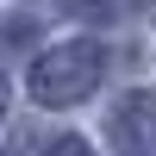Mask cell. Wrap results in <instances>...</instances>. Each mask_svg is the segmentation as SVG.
<instances>
[{"mask_svg": "<svg viewBox=\"0 0 156 156\" xmlns=\"http://www.w3.org/2000/svg\"><path fill=\"white\" fill-rule=\"evenodd\" d=\"M0 156H12V150H0Z\"/></svg>", "mask_w": 156, "mask_h": 156, "instance_id": "obj_5", "label": "cell"}, {"mask_svg": "<svg viewBox=\"0 0 156 156\" xmlns=\"http://www.w3.org/2000/svg\"><path fill=\"white\" fill-rule=\"evenodd\" d=\"M44 156H94V150H87L81 137H56V144H44Z\"/></svg>", "mask_w": 156, "mask_h": 156, "instance_id": "obj_3", "label": "cell"}, {"mask_svg": "<svg viewBox=\"0 0 156 156\" xmlns=\"http://www.w3.org/2000/svg\"><path fill=\"white\" fill-rule=\"evenodd\" d=\"M112 144L125 156H150L156 150V87H137L112 106Z\"/></svg>", "mask_w": 156, "mask_h": 156, "instance_id": "obj_2", "label": "cell"}, {"mask_svg": "<svg viewBox=\"0 0 156 156\" xmlns=\"http://www.w3.org/2000/svg\"><path fill=\"white\" fill-rule=\"evenodd\" d=\"M100 75H106V50L100 44H87V37L56 44L31 62V100L37 106H75V100H87L100 87Z\"/></svg>", "mask_w": 156, "mask_h": 156, "instance_id": "obj_1", "label": "cell"}, {"mask_svg": "<svg viewBox=\"0 0 156 156\" xmlns=\"http://www.w3.org/2000/svg\"><path fill=\"white\" fill-rule=\"evenodd\" d=\"M0 106H6V87H0Z\"/></svg>", "mask_w": 156, "mask_h": 156, "instance_id": "obj_4", "label": "cell"}]
</instances>
